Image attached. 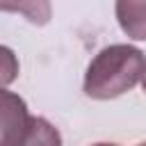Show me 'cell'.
<instances>
[{"instance_id":"obj_6","label":"cell","mask_w":146,"mask_h":146,"mask_svg":"<svg viewBox=\"0 0 146 146\" xmlns=\"http://www.w3.org/2000/svg\"><path fill=\"white\" fill-rule=\"evenodd\" d=\"M2 57H5V68H2V82L5 84H9L14 78H16V73H18V66H14V52L7 48V46H2Z\"/></svg>"},{"instance_id":"obj_2","label":"cell","mask_w":146,"mask_h":146,"mask_svg":"<svg viewBox=\"0 0 146 146\" xmlns=\"http://www.w3.org/2000/svg\"><path fill=\"white\" fill-rule=\"evenodd\" d=\"M32 114L27 112V105L21 96H16L9 89H2L0 94V144L11 146L25 141L27 128H30Z\"/></svg>"},{"instance_id":"obj_3","label":"cell","mask_w":146,"mask_h":146,"mask_svg":"<svg viewBox=\"0 0 146 146\" xmlns=\"http://www.w3.org/2000/svg\"><path fill=\"white\" fill-rule=\"evenodd\" d=\"M114 16L128 39L146 41V0H116Z\"/></svg>"},{"instance_id":"obj_4","label":"cell","mask_w":146,"mask_h":146,"mask_svg":"<svg viewBox=\"0 0 146 146\" xmlns=\"http://www.w3.org/2000/svg\"><path fill=\"white\" fill-rule=\"evenodd\" d=\"M0 9L5 14H21L32 25H48L52 18L50 0H0Z\"/></svg>"},{"instance_id":"obj_7","label":"cell","mask_w":146,"mask_h":146,"mask_svg":"<svg viewBox=\"0 0 146 146\" xmlns=\"http://www.w3.org/2000/svg\"><path fill=\"white\" fill-rule=\"evenodd\" d=\"M141 89L146 94V62H144V68H141Z\"/></svg>"},{"instance_id":"obj_5","label":"cell","mask_w":146,"mask_h":146,"mask_svg":"<svg viewBox=\"0 0 146 146\" xmlns=\"http://www.w3.org/2000/svg\"><path fill=\"white\" fill-rule=\"evenodd\" d=\"M34 144H48V146H52V144L59 146L62 144L59 132L43 116H32L30 128H27V135H25V141H23V146H34Z\"/></svg>"},{"instance_id":"obj_1","label":"cell","mask_w":146,"mask_h":146,"mask_svg":"<svg viewBox=\"0 0 146 146\" xmlns=\"http://www.w3.org/2000/svg\"><path fill=\"white\" fill-rule=\"evenodd\" d=\"M144 52L130 43H110L100 48L84 71L82 91L94 100H112L141 82Z\"/></svg>"}]
</instances>
